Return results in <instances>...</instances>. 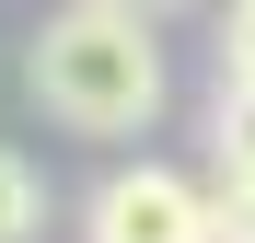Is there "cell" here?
<instances>
[{"label": "cell", "instance_id": "cell-6", "mask_svg": "<svg viewBox=\"0 0 255 243\" xmlns=\"http://www.w3.org/2000/svg\"><path fill=\"white\" fill-rule=\"evenodd\" d=\"M221 81H244V93H255V0H232V12H221Z\"/></svg>", "mask_w": 255, "mask_h": 243}, {"label": "cell", "instance_id": "cell-7", "mask_svg": "<svg viewBox=\"0 0 255 243\" xmlns=\"http://www.w3.org/2000/svg\"><path fill=\"white\" fill-rule=\"evenodd\" d=\"M139 12H174V0H139Z\"/></svg>", "mask_w": 255, "mask_h": 243}, {"label": "cell", "instance_id": "cell-4", "mask_svg": "<svg viewBox=\"0 0 255 243\" xmlns=\"http://www.w3.org/2000/svg\"><path fill=\"white\" fill-rule=\"evenodd\" d=\"M209 139H221V174H244V185H255V93H244V81H221Z\"/></svg>", "mask_w": 255, "mask_h": 243}, {"label": "cell", "instance_id": "cell-2", "mask_svg": "<svg viewBox=\"0 0 255 243\" xmlns=\"http://www.w3.org/2000/svg\"><path fill=\"white\" fill-rule=\"evenodd\" d=\"M81 243H209V185L174 162H116L81 197Z\"/></svg>", "mask_w": 255, "mask_h": 243}, {"label": "cell", "instance_id": "cell-1", "mask_svg": "<svg viewBox=\"0 0 255 243\" xmlns=\"http://www.w3.org/2000/svg\"><path fill=\"white\" fill-rule=\"evenodd\" d=\"M23 81L58 128L128 139L162 116V35H151L139 0H70V12H47L23 35Z\"/></svg>", "mask_w": 255, "mask_h": 243}, {"label": "cell", "instance_id": "cell-5", "mask_svg": "<svg viewBox=\"0 0 255 243\" xmlns=\"http://www.w3.org/2000/svg\"><path fill=\"white\" fill-rule=\"evenodd\" d=\"M209 243H255V185H244V174L209 185Z\"/></svg>", "mask_w": 255, "mask_h": 243}, {"label": "cell", "instance_id": "cell-3", "mask_svg": "<svg viewBox=\"0 0 255 243\" xmlns=\"http://www.w3.org/2000/svg\"><path fill=\"white\" fill-rule=\"evenodd\" d=\"M35 232H47V185L23 151H0V243H35Z\"/></svg>", "mask_w": 255, "mask_h": 243}]
</instances>
